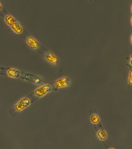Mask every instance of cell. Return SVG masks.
Segmentation results:
<instances>
[{"instance_id": "277c9868", "label": "cell", "mask_w": 132, "mask_h": 149, "mask_svg": "<svg viewBox=\"0 0 132 149\" xmlns=\"http://www.w3.org/2000/svg\"><path fill=\"white\" fill-rule=\"evenodd\" d=\"M44 58L47 61L53 66H56L58 64V58L51 52L47 53L45 55Z\"/></svg>"}, {"instance_id": "5b68a950", "label": "cell", "mask_w": 132, "mask_h": 149, "mask_svg": "<svg viewBox=\"0 0 132 149\" xmlns=\"http://www.w3.org/2000/svg\"><path fill=\"white\" fill-rule=\"evenodd\" d=\"M70 84V79L67 77H64L58 80L55 83V86L58 88L67 86Z\"/></svg>"}, {"instance_id": "8fae6325", "label": "cell", "mask_w": 132, "mask_h": 149, "mask_svg": "<svg viewBox=\"0 0 132 149\" xmlns=\"http://www.w3.org/2000/svg\"><path fill=\"white\" fill-rule=\"evenodd\" d=\"M91 122L94 124H97L100 121V118L97 115L94 114L90 118Z\"/></svg>"}, {"instance_id": "52a82bcc", "label": "cell", "mask_w": 132, "mask_h": 149, "mask_svg": "<svg viewBox=\"0 0 132 149\" xmlns=\"http://www.w3.org/2000/svg\"><path fill=\"white\" fill-rule=\"evenodd\" d=\"M8 76L11 78H18L20 75V72L14 69H10L8 70L7 72Z\"/></svg>"}, {"instance_id": "7a4b0ae2", "label": "cell", "mask_w": 132, "mask_h": 149, "mask_svg": "<svg viewBox=\"0 0 132 149\" xmlns=\"http://www.w3.org/2000/svg\"><path fill=\"white\" fill-rule=\"evenodd\" d=\"M26 80L38 84L43 83L42 79L40 77L30 73L26 74L24 77Z\"/></svg>"}, {"instance_id": "8992f818", "label": "cell", "mask_w": 132, "mask_h": 149, "mask_svg": "<svg viewBox=\"0 0 132 149\" xmlns=\"http://www.w3.org/2000/svg\"><path fill=\"white\" fill-rule=\"evenodd\" d=\"M26 42L30 47L34 49H39L40 46L39 42L31 36H29L27 38Z\"/></svg>"}, {"instance_id": "9a60e30c", "label": "cell", "mask_w": 132, "mask_h": 149, "mask_svg": "<svg viewBox=\"0 0 132 149\" xmlns=\"http://www.w3.org/2000/svg\"><path fill=\"white\" fill-rule=\"evenodd\" d=\"M131 43H132V36Z\"/></svg>"}, {"instance_id": "6da1fadb", "label": "cell", "mask_w": 132, "mask_h": 149, "mask_svg": "<svg viewBox=\"0 0 132 149\" xmlns=\"http://www.w3.org/2000/svg\"><path fill=\"white\" fill-rule=\"evenodd\" d=\"M51 90V87L50 85L46 84L36 89L34 93L37 97H41L46 95Z\"/></svg>"}, {"instance_id": "3957f363", "label": "cell", "mask_w": 132, "mask_h": 149, "mask_svg": "<svg viewBox=\"0 0 132 149\" xmlns=\"http://www.w3.org/2000/svg\"><path fill=\"white\" fill-rule=\"evenodd\" d=\"M31 102L27 98H24L20 100L15 105V108L18 111H20L28 107L30 104Z\"/></svg>"}, {"instance_id": "5bb4252c", "label": "cell", "mask_w": 132, "mask_h": 149, "mask_svg": "<svg viewBox=\"0 0 132 149\" xmlns=\"http://www.w3.org/2000/svg\"><path fill=\"white\" fill-rule=\"evenodd\" d=\"M2 5L1 4V10L2 9Z\"/></svg>"}, {"instance_id": "9c48e42d", "label": "cell", "mask_w": 132, "mask_h": 149, "mask_svg": "<svg viewBox=\"0 0 132 149\" xmlns=\"http://www.w3.org/2000/svg\"><path fill=\"white\" fill-rule=\"evenodd\" d=\"M5 21L6 23L10 27L17 22L16 19L10 14H8L5 16Z\"/></svg>"}, {"instance_id": "30bf717a", "label": "cell", "mask_w": 132, "mask_h": 149, "mask_svg": "<svg viewBox=\"0 0 132 149\" xmlns=\"http://www.w3.org/2000/svg\"><path fill=\"white\" fill-rule=\"evenodd\" d=\"M97 136L99 139L102 141L105 140L107 138V134L104 130H101L97 133Z\"/></svg>"}, {"instance_id": "2e32d148", "label": "cell", "mask_w": 132, "mask_h": 149, "mask_svg": "<svg viewBox=\"0 0 132 149\" xmlns=\"http://www.w3.org/2000/svg\"></svg>"}, {"instance_id": "ba28073f", "label": "cell", "mask_w": 132, "mask_h": 149, "mask_svg": "<svg viewBox=\"0 0 132 149\" xmlns=\"http://www.w3.org/2000/svg\"><path fill=\"white\" fill-rule=\"evenodd\" d=\"M12 30L18 34H20L23 33L24 29L17 22H15L11 27Z\"/></svg>"}, {"instance_id": "e0dca14e", "label": "cell", "mask_w": 132, "mask_h": 149, "mask_svg": "<svg viewBox=\"0 0 132 149\" xmlns=\"http://www.w3.org/2000/svg\"></svg>"}, {"instance_id": "4fadbf2b", "label": "cell", "mask_w": 132, "mask_h": 149, "mask_svg": "<svg viewBox=\"0 0 132 149\" xmlns=\"http://www.w3.org/2000/svg\"><path fill=\"white\" fill-rule=\"evenodd\" d=\"M131 65H132V55L131 56Z\"/></svg>"}, {"instance_id": "7c38bea8", "label": "cell", "mask_w": 132, "mask_h": 149, "mask_svg": "<svg viewBox=\"0 0 132 149\" xmlns=\"http://www.w3.org/2000/svg\"><path fill=\"white\" fill-rule=\"evenodd\" d=\"M128 82L129 84H132V71H131L129 73Z\"/></svg>"}]
</instances>
